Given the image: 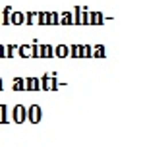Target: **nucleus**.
<instances>
[{
    "instance_id": "obj_1",
    "label": "nucleus",
    "mask_w": 145,
    "mask_h": 147,
    "mask_svg": "<svg viewBox=\"0 0 145 147\" xmlns=\"http://www.w3.org/2000/svg\"><path fill=\"white\" fill-rule=\"evenodd\" d=\"M29 120H31V122H39V120H41V109H39L37 105H33V107L29 109Z\"/></svg>"
},
{
    "instance_id": "obj_2",
    "label": "nucleus",
    "mask_w": 145,
    "mask_h": 147,
    "mask_svg": "<svg viewBox=\"0 0 145 147\" xmlns=\"http://www.w3.org/2000/svg\"><path fill=\"white\" fill-rule=\"evenodd\" d=\"M14 114H16V122H23V114H25V109H23V107H16V110H14Z\"/></svg>"
},
{
    "instance_id": "obj_3",
    "label": "nucleus",
    "mask_w": 145,
    "mask_h": 147,
    "mask_svg": "<svg viewBox=\"0 0 145 147\" xmlns=\"http://www.w3.org/2000/svg\"><path fill=\"white\" fill-rule=\"evenodd\" d=\"M68 52H70V49H68V47H64V45L56 47V56H68Z\"/></svg>"
},
{
    "instance_id": "obj_4",
    "label": "nucleus",
    "mask_w": 145,
    "mask_h": 147,
    "mask_svg": "<svg viewBox=\"0 0 145 147\" xmlns=\"http://www.w3.org/2000/svg\"><path fill=\"white\" fill-rule=\"evenodd\" d=\"M20 52H22V56H31V49L29 47H20Z\"/></svg>"
},
{
    "instance_id": "obj_5",
    "label": "nucleus",
    "mask_w": 145,
    "mask_h": 147,
    "mask_svg": "<svg viewBox=\"0 0 145 147\" xmlns=\"http://www.w3.org/2000/svg\"><path fill=\"white\" fill-rule=\"evenodd\" d=\"M12 22H14V23H22V22H23V16H22V14H14Z\"/></svg>"
},
{
    "instance_id": "obj_6",
    "label": "nucleus",
    "mask_w": 145,
    "mask_h": 147,
    "mask_svg": "<svg viewBox=\"0 0 145 147\" xmlns=\"http://www.w3.org/2000/svg\"><path fill=\"white\" fill-rule=\"evenodd\" d=\"M81 52H83L81 56H91V47H83V49H81Z\"/></svg>"
},
{
    "instance_id": "obj_7",
    "label": "nucleus",
    "mask_w": 145,
    "mask_h": 147,
    "mask_svg": "<svg viewBox=\"0 0 145 147\" xmlns=\"http://www.w3.org/2000/svg\"><path fill=\"white\" fill-rule=\"evenodd\" d=\"M60 22H62V23H70V22H72V16H70V14H64Z\"/></svg>"
},
{
    "instance_id": "obj_8",
    "label": "nucleus",
    "mask_w": 145,
    "mask_h": 147,
    "mask_svg": "<svg viewBox=\"0 0 145 147\" xmlns=\"http://www.w3.org/2000/svg\"><path fill=\"white\" fill-rule=\"evenodd\" d=\"M41 51L45 52L43 56H52V54H51V52H52V49H51V47H43V49H41Z\"/></svg>"
},
{
    "instance_id": "obj_9",
    "label": "nucleus",
    "mask_w": 145,
    "mask_h": 147,
    "mask_svg": "<svg viewBox=\"0 0 145 147\" xmlns=\"http://www.w3.org/2000/svg\"><path fill=\"white\" fill-rule=\"evenodd\" d=\"M49 23H58V16L56 14H51V16H49Z\"/></svg>"
},
{
    "instance_id": "obj_10",
    "label": "nucleus",
    "mask_w": 145,
    "mask_h": 147,
    "mask_svg": "<svg viewBox=\"0 0 145 147\" xmlns=\"http://www.w3.org/2000/svg\"><path fill=\"white\" fill-rule=\"evenodd\" d=\"M39 22H41V23H49V16L41 14V16H39Z\"/></svg>"
},
{
    "instance_id": "obj_11",
    "label": "nucleus",
    "mask_w": 145,
    "mask_h": 147,
    "mask_svg": "<svg viewBox=\"0 0 145 147\" xmlns=\"http://www.w3.org/2000/svg\"><path fill=\"white\" fill-rule=\"evenodd\" d=\"M72 52H74V56H80L81 49H80V47H72Z\"/></svg>"
},
{
    "instance_id": "obj_12",
    "label": "nucleus",
    "mask_w": 145,
    "mask_h": 147,
    "mask_svg": "<svg viewBox=\"0 0 145 147\" xmlns=\"http://www.w3.org/2000/svg\"><path fill=\"white\" fill-rule=\"evenodd\" d=\"M0 89H2V83H0Z\"/></svg>"
}]
</instances>
